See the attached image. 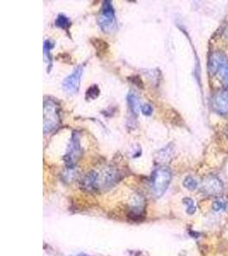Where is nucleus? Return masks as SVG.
<instances>
[{"mask_svg": "<svg viewBox=\"0 0 228 256\" xmlns=\"http://www.w3.org/2000/svg\"><path fill=\"white\" fill-rule=\"evenodd\" d=\"M83 73V67L79 65L74 69L72 73L66 77L63 81L64 92L70 95L77 94L80 86V80Z\"/></svg>", "mask_w": 228, "mask_h": 256, "instance_id": "obj_6", "label": "nucleus"}, {"mask_svg": "<svg viewBox=\"0 0 228 256\" xmlns=\"http://www.w3.org/2000/svg\"><path fill=\"white\" fill-rule=\"evenodd\" d=\"M127 102H128V108L131 112L132 116L134 117H138L140 110H141V104H140V99L139 95L136 92L131 90L128 92L127 96Z\"/></svg>", "mask_w": 228, "mask_h": 256, "instance_id": "obj_10", "label": "nucleus"}, {"mask_svg": "<svg viewBox=\"0 0 228 256\" xmlns=\"http://www.w3.org/2000/svg\"><path fill=\"white\" fill-rule=\"evenodd\" d=\"M209 70L215 79L228 89V58L222 52H215L210 55Z\"/></svg>", "mask_w": 228, "mask_h": 256, "instance_id": "obj_1", "label": "nucleus"}, {"mask_svg": "<svg viewBox=\"0 0 228 256\" xmlns=\"http://www.w3.org/2000/svg\"><path fill=\"white\" fill-rule=\"evenodd\" d=\"M81 186L86 192H92L97 191L98 188V174L97 172H89L83 179Z\"/></svg>", "mask_w": 228, "mask_h": 256, "instance_id": "obj_9", "label": "nucleus"}, {"mask_svg": "<svg viewBox=\"0 0 228 256\" xmlns=\"http://www.w3.org/2000/svg\"><path fill=\"white\" fill-rule=\"evenodd\" d=\"M97 24L105 34H112L116 30V10L110 0H105L102 3L100 13L97 17Z\"/></svg>", "mask_w": 228, "mask_h": 256, "instance_id": "obj_3", "label": "nucleus"}, {"mask_svg": "<svg viewBox=\"0 0 228 256\" xmlns=\"http://www.w3.org/2000/svg\"><path fill=\"white\" fill-rule=\"evenodd\" d=\"M78 256H86V255H84V254H81V255H79Z\"/></svg>", "mask_w": 228, "mask_h": 256, "instance_id": "obj_20", "label": "nucleus"}, {"mask_svg": "<svg viewBox=\"0 0 228 256\" xmlns=\"http://www.w3.org/2000/svg\"><path fill=\"white\" fill-rule=\"evenodd\" d=\"M172 153H173L172 149L167 146L166 147V148H164V149H162L161 150L159 151L158 156L161 161H162V162H164L165 160L170 158Z\"/></svg>", "mask_w": 228, "mask_h": 256, "instance_id": "obj_16", "label": "nucleus"}, {"mask_svg": "<svg viewBox=\"0 0 228 256\" xmlns=\"http://www.w3.org/2000/svg\"><path fill=\"white\" fill-rule=\"evenodd\" d=\"M141 112L143 113L144 116H152V112H153V108H152V104H144L141 106Z\"/></svg>", "mask_w": 228, "mask_h": 256, "instance_id": "obj_18", "label": "nucleus"}, {"mask_svg": "<svg viewBox=\"0 0 228 256\" xmlns=\"http://www.w3.org/2000/svg\"><path fill=\"white\" fill-rule=\"evenodd\" d=\"M60 105L53 98L44 100V133L49 134L60 124Z\"/></svg>", "mask_w": 228, "mask_h": 256, "instance_id": "obj_2", "label": "nucleus"}, {"mask_svg": "<svg viewBox=\"0 0 228 256\" xmlns=\"http://www.w3.org/2000/svg\"><path fill=\"white\" fill-rule=\"evenodd\" d=\"M183 186H185L186 189H188L189 191H194V190L198 188V181L195 180L194 178L188 176L184 180Z\"/></svg>", "mask_w": 228, "mask_h": 256, "instance_id": "obj_14", "label": "nucleus"}, {"mask_svg": "<svg viewBox=\"0 0 228 256\" xmlns=\"http://www.w3.org/2000/svg\"><path fill=\"white\" fill-rule=\"evenodd\" d=\"M172 180V172L167 167L155 169L152 176V192L156 197L164 194Z\"/></svg>", "mask_w": 228, "mask_h": 256, "instance_id": "obj_4", "label": "nucleus"}, {"mask_svg": "<svg viewBox=\"0 0 228 256\" xmlns=\"http://www.w3.org/2000/svg\"><path fill=\"white\" fill-rule=\"evenodd\" d=\"M100 95V89L99 86L96 85H91L85 92V99L86 100H95L97 99Z\"/></svg>", "mask_w": 228, "mask_h": 256, "instance_id": "obj_13", "label": "nucleus"}, {"mask_svg": "<svg viewBox=\"0 0 228 256\" xmlns=\"http://www.w3.org/2000/svg\"><path fill=\"white\" fill-rule=\"evenodd\" d=\"M55 25L58 28H62L64 30H69L71 22H70V20L68 16L64 15V14H59L57 19H56Z\"/></svg>", "mask_w": 228, "mask_h": 256, "instance_id": "obj_12", "label": "nucleus"}, {"mask_svg": "<svg viewBox=\"0 0 228 256\" xmlns=\"http://www.w3.org/2000/svg\"><path fill=\"white\" fill-rule=\"evenodd\" d=\"M55 47V43L52 40H46L44 42V57H45V61L47 64V73H50V71L52 67V51Z\"/></svg>", "mask_w": 228, "mask_h": 256, "instance_id": "obj_11", "label": "nucleus"}, {"mask_svg": "<svg viewBox=\"0 0 228 256\" xmlns=\"http://www.w3.org/2000/svg\"><path fill=\"white\" fill-rule=\"evenodd\" d=\"M226 134H227V137H228V127H227V131H226Z\"/></svg>", "mask_w": 228, "mask_h": 256, "instance_id": "obj_19", "label": "nucleus"}, {"mask_svg": "<svg viewBox=\"0 0 228 256\" xmlns=\"http://www.w3.org/2000/svg\"><path fill=\"white\" fill-rule=\"evenodd\" d=\"M212 109L221 116H228V91L217 92L214 95Z\"/></svg>", "mask_w": 228, "mask_h": 256, "instance_id": "obj_8", "label": "nucleus"}, {"mask_svg": "<svg viewBox=\"0 0 228 256\" xmlns=\"http://www.w3.org/2000/svg\"><path fill=\"white\" fill-rule=\"evenodd\" d=\"M183 202L186 206V213L190 215H192L193 213H195V212L197 210V207L195 205L194 201L192 198L186 197L183 200Z\"/></svg>", "mask_w": 228, "mask_h": 256, "instance_id": "obj_15", "label": "nucleus"}, {"mask_svg": "<svg viewBox=\"0 0 228 256\" xmlns=\"http://www.w3.org/2000/svg\"><path fill=\"white\" fill-rule=\"evenodd\" d=\"M81 155H82V148L80 144L79 134L78 131H75L70 138L67 152L64 156V161L66 164V168L75 169L76 163L79 161Z\"/></svg>", "mask_w": 228, "mask_h": 256, "instance_id": "obj_5", "label": "nucleus"}, {"mask_svg": "<svg viewBox=\"0 0 228 256\" xmlns=\"http://www.w3.org/2000/svg\"><path fill=\"white\" fill-rule=\"evenodd\" d=\"M223 184L219 178L210 175L204 179L201 186L202 192L208 195H216L223 192Z\"/></svg>", "mask_w": 228, "mask_h": 256, "instance_id": "obj_7", "label": "nucleus"}, {"mask_svg": "<svg viewBox=\"0 0 228 256\" xmlns=\"http://www.w3.org/2000/svg\"><path fill=\"white\" fill-rule=\"evenodd\" d=\"M212 207L216 212H219V211L226 209V201H224L223 199H218V200L214 201Z\"/></svg>", "mask_w": 228, "mask_h": 256, "instance_id": "obj_17", "label": "nucleus"}]
</instances>
